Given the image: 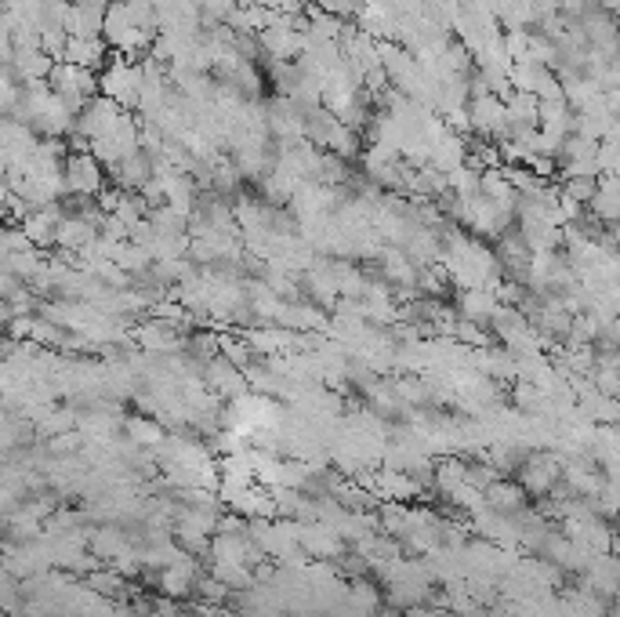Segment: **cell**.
Wrapping results in <instances>:
<instances>
[{
  "instance_id": "1",
  "label": "cell",
  "mask_w": 620,
  "mask_h": 617,
  "mask_svg": "<svg viewBox=\"0 0 620 617\" xmlns=\"http://www.w3.org/2000/svg\"><path fill=\"white\" fill-rule=\"evenodd\" d=\"M98 95H106L120 109H138V102H142V59H131V55L109 59V66L98 73Z\"/></svg>"
},
{
  "instance_id": "6",
  "label": "cell",
  "mask_w": 620,
  "mask_h": 617,
  "mask_svg": "<svg viewBox=\"0 0 620 617\" xmlns=\"http://www.w3.org/2000/svg\"><path fill=\"white\" fill-rule=\"evenodd\" d=\"M523 490L526 494H548L555 483V476H559V461L552 458V454H530V458L523 461Z\"/></svg>"
},
{
  "instance_id": "3",
  "label": "cell",
  "mask_w": 620,
  "mask_h": 617,
  "mask_svg": "<svg viewBox=\"0 0 620 617\" xmlns=\"http://www.w3.org/2000/svg\"><path fill=\"white\" fill-rule=\"evenodd\" d=\"M106 182H109V171L95 153H69L66 157L69 196H91V200H98V196L106 193Z\"/></svg>"
},
{
  "instance_id": "2",
  "label": "cell",
  "mask_w": 620,
  "mask_h": 617,
  "mask_svg": "<svg viewBox=\"0 0 620 617\" xmlns=\"http://www.w3.org/2000/svg\"><path fill=\"white\" fill-rule=\"evenodd\" d=\"M48 84L59 91V98L73 109V113H80V109L98 95V73H91V69H84V66H73V62H59Z\"/></svg>"
},
{
  "instance_id": "8",
  "label": "cell",
  "mask_w": 620,
  "mask_h": 617,
  "mask_svg": "<svg viewBox=\"0 0 620 617\" xmlns=\"http://www.w3.org/2000/svg\"><path fill=\"white\" fill-rule=\"evenodd\" d=\"M124 436H131V440L142 443V447H160V443L167 440L164 425L156 422V418H149V414H135V418H127Z\"/></svg>"
},
{
  "instance_id": "9",
  "label": "cell",
  "mask_w": 620,
  "mask_h": 617,
  "mask_svg": "<svg viewBox=\"0 0 620 617\" xmlns=\"http://www.w3.org/2000/svg\"><path fill=\"white\" fill-rule=\"evenodd\" d=\"M588 585L595 588L599 596H613V592H620V563L617 559H606V556L595 559L588 570Z\"/></svg>"
},
{
  "instance_id": "10",
  "label": "cell",
  "mask_w": 620,
  "mask_h": 617,
  "mask_svg": "<svg viewBox=\"0 0 620 617\" xmlns=\"http://www.w3.org/2000/svg\"><path fill=\"white\" fill-rule=\"evenodd\" d=\"M407 617H457V614H450L443 603H436V599H432V603H417V607H410Z\"/></svg>"
},
{
  "instance_id": "5",
  "label": "cell",
  "mask_w": 620,
  "mask_h": 617,
  "mask_svg": "<svg viewBox=\"0 0 620 617\" xmlns=\"http://www.w3.org/2000/svg\"><path fill=\"white\" fill-rule=\"evenodd\" d=\"M59 62H73V66L91 69V73H102L109 66V44L102 37H69Z\"/></svg>"
},
{
  "instance_id": "7",
  "label": "cell",
  "mask_w": 620,
  "mask_h": 617,
  "mask_svg": "<svg viewBox=\"0 0 620 617\" xmlns=\"http://www.w3.org/2000/svg\"><path fill=\"white\" fill-rule=\"evenodd\" d=\"M523 498H526L523 483L494 480L490 487H486V505H490L494 512H504V516H515V512H523Z\"/></svg>"
},
{
  "instance_id": "4",
  "label": "cell",
  "mask_w": 620,
  "mask_h": 617,
  "mask_svg": "<svg viewBox=\"0 0 620 617\" xmlns=\"http://www.w3.org/2000/svg\"><path fill=\"white\" fill-rule=\"evenodd\" d=\"M298 541H301V552H305L309 559H320V563L345 559V552H349V541L341 538L334 527H327V523H320V520L298 523Z\"/></svg>"
}]
</instances>
